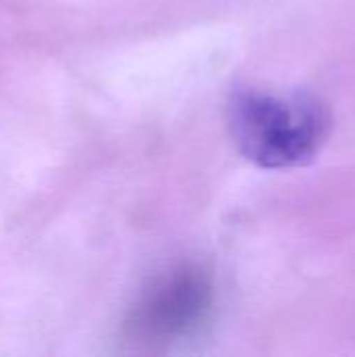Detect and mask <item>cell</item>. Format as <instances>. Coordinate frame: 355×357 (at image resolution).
I'll return each mask as SVG.
<instances>
[{"instance_id": "1", "label": "cell", "mask_w": 355, "mask_h": 357, "mask_svg": "<svg viewBox=\"0 0 355 357\" xmlns=\"http://www.w3.org/2000/svg\"><path fill=\"white\" fill-rule=\"evenodd\" d=\"M230 128L241 153L266 169L312 163L333 130L328 105L305 92H243L230 105Z\"/></svg>"}, {"instance_id": "2", "label": "cell", "mask_w": 355, "mask_h": 357, "mask_svg": "<svg viewBox=\"0 0 355 357\" xmlns=\"http://www.w3.org/2000/svg\"><path fill=\"white\" fill-rule=\"evenodd\" d=\"M211 303V289L199 272H180L161 282L138 305L132 326L140 335L172 337L197 324Z\"/></svg>"}]
</instances>
